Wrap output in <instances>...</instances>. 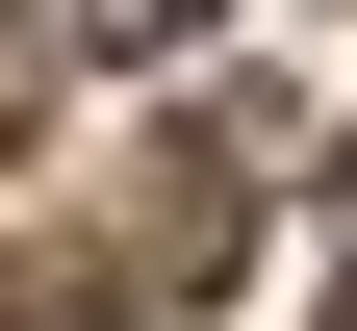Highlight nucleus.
<instances>
[{
	"label": "nucleus",
	"instance_id": "f257e3e1",
	"mask_svg": "<svg viewBox=\"0 0 357 331\" xmlns=\"http://www.w3.org/2000/svg\"><path fill=\"white\" fill-rule=\"evenodd\" d=\"M0 331H128V280L102 255H0Z\"/></svg>",
	"mask_w": 357,
	"mask_h": 331
},
{
	"label": "nucleus",
	"instance_id": "f03ea898",
	"mask_svg": "<svg viewBox=\"0 0 357 331\" xmlns=\"http://www.w3.org/2000/svg\"><path fill=\"white\" fill-rule=\"evenodd\" d=\"M332 178H357V153H332Z\"/></svg>",
	"mask_w": 357,
	"mask_h": 331
}]
</instances>
